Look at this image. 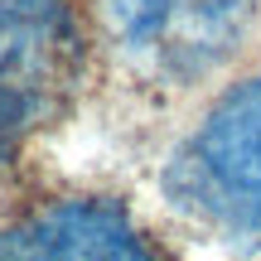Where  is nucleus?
Wrapping results in <instances>:
<instances>
[{
    "mask_svg": "<svg viewBox=\"0 0 261 261\" xmlns=\"http://www.w3.org/2000/svg\"><path fill=\"white\" fill-rule=\"evenodd\" d=\"M165 194L213 227L261 237V68L237 83L174 150Z\"/></svg>",
    "mask_w": 261,
    "mask_h": 261,
    "instance_id": "nucleus-1",
    "label": "nucleus"
},
{
    "mask_svg": "<svg viewBox=\"0 0 261 261\" xmlns=\"http://www.w3.org/2000/svg\"><path fill=\"white\" fill-rule=\"evenodd\" d=\"M256 0H97L107 39L150 83L194 87L252 39Z\"/></svg>",
    "mask_w": 261,
    "mask_h": 261,
    "instance_id": "nucleus-2",
    "label": "nucleus"
},
{
    "mask_svg": "<svg viewBox=\"0 0 261 261\" xmlns=\"http://www.w3.org/2000/svg\"><path fill=\"white\" fill-rule=\"evenodd\" d=\"M77 63L83 29L68 0H0V160L58 116Z\"/></svg>",
    "mask_w": 261,
    "mask_h": 261,
    "instance_id": "nucleus-3",
    "label": "nucleus"
},
{
    "mask_svg": "<svg viewBox=\"0 0 261 261\" xmlns=\"http://www.w3.org/2000/svg\"><path fill=\"white\" fill-rule=\"evenodd\" d=\"M0 261H169L112 198H54L0 227Z\"/></svg>",
    "mask_w": 261,
    "mask_h": 261,
    "instance_id": "nucleus-4",
    "label": "nucleus"
}]
</instances>
